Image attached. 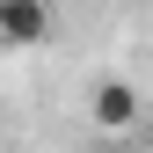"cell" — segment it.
Wrapping results in <instances>:
<instances>
[{
    "mask_svg": "<svg viewBox=\"0 0 153 153\" xmlns=\"http://www.w3.org/2000/svg\"><path fill=\"white\" fill-rule=\"evenodd\" d=\"M88 117H95V131H131V124H139V88H131V80H95Z\"/></svg>",
    "mask_w": 153,
    "mask_h": 153,
    "instance_id": "obj_2",
    "label": "cell"
},
{
    "mask_svg": "<svg viewBox=\"0 0 153 153\" xmlns=\"http://www.w3.org/2000/svg\"><path fill=\"white\" fill-rule=\"evenodd\" d=\"M51 36V7L44 0H0V51H29Z\"/></svg>",
    "mask_w": 153,
    "mask_h": 153,
    "instance_id": "obj_1",
    "label": "cell"
}]
</instances>
